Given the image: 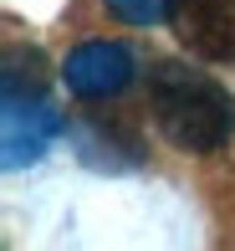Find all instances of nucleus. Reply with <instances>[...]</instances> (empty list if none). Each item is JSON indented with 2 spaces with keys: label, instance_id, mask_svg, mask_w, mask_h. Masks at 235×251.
<instances>
[{
  "label": "nucleus",
  "instance_id": "f257e3e1",
  "mask_svg": "<svg viewBox=\"0 0 235 251\" xmlns=\"http://www.w3.org/2000/svg\"><path fill=\"white\" fill-rule=\"evenodd\" d=\"M149 108L159 133L184 154H215L235 133V98L205 67H189V62H153Z\"/></svg>",
  "mask_w": 235,
  "mask_h": 251
},
{
  "label": "nucleus",
  "instance_id": "f03ea898",
  "mask_svg": "<svg viewBox=\"0 0 235 251\" xmlns=\"http://www.w3.org/2000/svg\"><path fill=\"white\" fill-rule=\"evenodd\" d=\"M46 72H41V51L31 56V67L21 72V56L5 51V169L36 164L46 154V144L62 133V113L46 98Z\"/></svg>",
  "mask_w": 235,
  "mask_h": 251
},
{
  "label": "nucleus",
  "instance_id": "7ed1b4c3",
  "mask_svg": "<svg viewBox=\"0 0 235 251\" xmlns=\"http://www.w3.org/2000/svg\"><path fill=\"white\" fill-rule=\"evenodd\" d=\"M133 77H138V56L128 41H82L62 62V82L77 98H118Z\"/></svg>",
  "mask_w": 235,
  "mask_h": 251
},
{
  "label": "nucleus",
  "instance_id": "20e7f679",
  "mask_svg": "<svg viewBox=\"0 0 235 251\" xmlns=\"http://www.w3.org/2000/svg\"><path fill=\"white\" fill-rule=\"evenodd\" d=\"M174 41L199 62H235V0H174Z\"/></svg>",
  "mask_w": 235,
  "mask_h": 251
},
{
  "label": "nucleus",
  "instance_id": "39448f33",
  "mask_svg": "<svg viewBox=\"0 0 235 251\" xmlns=\"http://www.w3.org/2000/svg\"><path fill=\"white\" fill-rule=\"evenodd\" d=\"M107 10L128 26H159V21H169L174 0H107Z\"/></svg>",
  "mask_w": 235,
  "mask_h": 251
}]
</instances>
